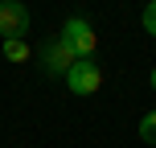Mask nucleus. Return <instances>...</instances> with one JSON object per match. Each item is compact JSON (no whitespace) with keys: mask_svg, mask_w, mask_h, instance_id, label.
<instances>
[{"mask_svg":"<svg viewBox=\"0 0 156 148\" xmlns=\"http://www.w3.org/2000/svg\"><path fill=\"white\" fill-rule=\"evenodd\" d=\"M4 58H8V62H16V66L29 62V45H25V41H4Z\"/></svg>","mask_w":156,"mask_h":148,"instance_id":"5","label":"nucleus"},{"mask_svg":"<svg viewBox=\"0 0 156 148\" xmlns=\"http://www.w3.org/2000/svg\"><path fill=\"white\" fill-rule=\"evenodd\" d=\"M58 41L70 49L78 62H82V58H94V29H90V21H82V16H70V21L62 25V33H58Z\"/></svg>","mask_w":156,"mask_h":148,"instance_id":"1","label":"nucleus"},{"mask_svg":"<svg viewBox=\"0 0 156 148\" xmlns=\"http://www.w3.org/2000/svg\"><path fill=\"white\" fill-rule=\"evenodd\" d=\"M66 86H70L74 95H94L103 86V70H99V62H94V58H82V62H74L70 66V74H66Z\"/></svg>","mask_w":156,"mask_h":148,"instance_id":"3","label":"nucleus"},{"mask_svg":"<svg viewBox=\"0 0 156 148\" xmlns=\"http://www.w3.org/2000/svg\"><path fill=\"white\" fill-rule=\"evenodd\" d=\"M140 140L156 148V111H148V115L140 119Z\"/></svg>","mask_w":156,"mask_h":148,"instance_id":"6","label":"nucleus"},{"mask_svg":"<svg viewBox=\"0 0 156 148\" xmlns=\"http://www.w3.org/2000/svg\"><path fill=\"white\" fill-rule=\"evenodd\" d=\"M140 25H144V33H148V37H156V0H148V4H144Z\"/></svg>","mask_w":156,"mask_h":148,"instance_id":"7","label":"nucleus"},{"mask_svg":"<svg viewBox=\"0 0 156 148\" xmlns=\"http://www.w3.org/2000/svg\"><path fill=\"white\" fill-rule=\"evenodd\" d=\"M25 33H29V8L21 0H0V37L25 41Z\"/></svg>","mask_w":156,"mask_h":148,"instance_id":"2","label":"nucleus"},{"mask_svg":"<svg viewBox=\"0 0 156 148\" xmlns=\"http://www.w3.org/2000/svg\"><path fill=\"white\" fill-rule=\"evenodd\" d=\"M152 91H156V66H152Z\"/></svg>","mask_w":156,"mask_h":148,"instance_id":"8","label":"nucleus"},{"mask_svg":"<svg viewBox=\"0 0 156 148\" xmlns=\"http://www.w3.org/2000/svg\"><path fill=\"white\" fill-rule=\"evenodd\" d=\"M74 62H78V58L62 45V41H45V45H41V70H45L49 78H66Z\"/></svg>","mask_w":156,"mask_h":148,"instance_id":"4","label":"nucleus"}]
</instances>
